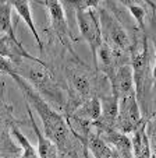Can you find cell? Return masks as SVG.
<instances>
[{
    "mask_svg": "<svg viewBox=\"0 0 156 158\" xmlns=\"http://www.w3.org/2000/svg\"><path fill=\"white\" fill-rule=\"evenodd\" d=\"M98 13H99L103 42H106L118 56L124 53H131L133 49L131 39L123 24L117 20L116 14H113L107 9H100Z\"/></svg>",
    "mask_w": 156,
    "mask_h": 158,
    "instance_id": "cell-3",
    "label": "cell"
},
{
    "mask_svg": "<svg viewBox=\"0 0 156 158\" xmlns=\"http://www.w3.org/2000/svg\"><path fill=\"white\" fill-rule=\"evenodd\" d=\"M11 10L13 6L7 2L2 0V15H0V20H2V34H7V35L15 38L14 35V30H13V24H11Z\"/></svg>",
    "mask_w": 156,
    "mask_h": 158,
    "instance_id": "cell-19",
    "label": "cell"
},
{
    "mask_svg": "<svg viewBox=\"0 0 156 158\" xmlns=\"http://www.w3.org/2000/svg\"><path fill=\"white\" fill-rule=\"evenodd\" d=\"M146 125L148 119L144 118L131 136V143H133V154L138 158H149L152 157V150H150V141L146 134Z\"/></svg>",
    "mask_w": 156,
    "mask_h": 158,
    "instance_id": "cell-12",
    "label": "cell"
},
{
    "mask_svg": "<svg viewBox=\"0 0 156 158\" xmlns=\"http://www.w3.org/2000/svg\"><path fill=\"white\" fill-rule=\"evenodd\" d=\"M155 116H156V110H155V112H153V114H152V115H150V116H149V118H148V120H149V119H150V118H155Z\"/></svg>",
    "mask_w": 156,
    "mask_h": 158,
    "instance_id": "cell-24",
    "label": "cell"
},
{
    "mask_svg": "<svg viewBox=\"0 0 156 158\" xmlns=\"http://www.w3.org/2000/svg\"><path fill=\"white\" fill-rule=\"evenodd\" d=\"M0 53L2 57H7L10 60H17V59H35L31 56L25 48H24L21 42L17 38L7 35V34H2V41H0Z\"/></svg>",
    "mask_w": 156,
    "mask_h": 158,
    "instance_id": "cell-14",
    "label": "cell"
},
{
    "mask_svg": "<svg viewBox=\"0 0 156 158\" xmlns=\"http://www.w3.org/2000/svg\"><path fill=\"white\" fill-rule=\"evenodd\" d=\"M45 6L47 7V11L50 15V27L53 30L56 38L59 42L73 55L75 60H81L78 55L74 52L73 46H71V39H73V32L71 28L67 23V17H66V10L63 7L60 0H45Z\"/></svg>",
    "mask_w": 156,
    "mask_h": 158,
    "instance_id": "cell-5",
    "label": "cell"
},
{
    "mask_svg": "<svg viewBox=\"0 0 156 158\" xmlns=\"http://www.w3.org/2000/svg\"><path fill=\"white\" fill-rule=\"evenodd\" d=\"M152 34H153V45H155V52H156V15L153 14V20H152ZM152 76H153V80L156 81V64L155 67L152 69Z\"/></svg>",
    "mask_w": 156,
    "mask_h": 158,
    "instance_id": "cell-21",
    "label": "cell"
},
{
    "mask_svg": "<svg viewBox=\"0 0 156 158\" xmlns=\"http://www.w3.org/2000/svg\"><path fill=\"white\" fill-rule=\"evenodd\" d=\"M74 14H75L77 24H78L80 35L82 36V39H85L88 42L91 52H92V59H94V63H95L98 49L103 44L99 15H96V13L92 9H86V10L78 9L74 11Z\"/></svg>",
    "mask_w": 156,
    "mask_h": 158,
    "instance_id": "cell-4",
    "label": "cell"
},
{
    "mask_svg": "<svg viewBox=\"0 0 156 158\" xmlns=\"http://www.w3.org/2000/svg\"><path fill=\"white\" fill-rule=\"evenodd\" d=\"M9 70H13L22 76L45 99L56 104L64 114L68 104V94L66 95V93L60 88L59 83L54 80L49 66L45 62H42L38 57L17 60L2 57V73L6 74Z\"/></svg>",
    "mask_w": 156,
    "mask_h": 158,
    "instance_id": "cell-2",
    "label": "cell"
},
{
    "mask_svg": "<svg viewBox=\"0 0 156 158\" xmlns=\"http://www.w3.org/2000/svg\"><path fill=\"white\" fill-rule=\"evenodd\" d=\"M86 148L94 157L96 158H112V157H118L117 152L112 148L109 143L100 136L98 129L92 127L91 133H89L88 139H86Z\"/></svg>",
    "mask_w": 156,
    "mask_h": 158,
    "instance_id": "cell-13",
    "label": "cell"
},
{
    "mask_svg": "<svg viewBox=\"0 0 156 158\" xmlns=\"http://www.w3.org/2000/svg\"><path fill=\"white\" fill-rule=\"evenodd\" d=\"M150 150H152V155H156V130L150 134Z\"/></svg>",
    "mask_w": 156,
    "mask_h": 158,
    "instance_id": "cell-22",
    "label": "cell"
},
{
    "mask_svg": "<svg viewBox=\"0 0 156 158\" xmlns=\"http://www.w3.org/2000/svg\"><path fill=\"white\" fill-rule=\"evenodd\" d=\"M105 140L112 146V148L117 152L118 157H134L133 154V143H131V137L127 136V133H123L116 127H102L98 129Z\"/></svg>",
    "mask_w": 156,
    "mask_h": 158,
    "instance_id": "cell-9",
    "label": "cell"
},
{
    "mask_svg": "<svg viewBox=\"0 0 156 158\" xmlns=\"http://www.w3.org/2000/svg\"><path fill=\"white\" fill-rule=\"evenodd\" d=\"M6 74H9L15 81L22 95L25 97V101L38 112L45 129V134L57 146L60 155L63 157L85 155L86 157L89 154L88 148L73 134L66 116H63L60 112L50 106L49 101L45 99L22 76L13 70H9Z\"/></svg>",
    "mask_w": 156,
    "mask_h": 158,
    "instance_id": "cell-1",
    "label": "cell"
},
{
    "mask_svg": "<svg viewBox=\"0 0 156 158\" xmlns=\"http://www.w3.org/2000/svg\"><path fill=\"white\" fill-rule=\"evenodd\" d=\"M131 63L134 72V84H135V94L139 104H144V97L146 91V80L149 76V45H148L146 32L142 36L141 49L134 51L131 49Z\"/></svg>",
    "mask_w": 156,
    "mask_h": 158,
    "instance_id": "cell-6",
    "label": "cell"
},
{
    "mask_svg": "<svg viewBox=\"0 0 156 158\" xmlns=\"http://www.w3.org/2000/svg\"><path fill=\"white\" fill-rule=\"evenodd\" d=\"M25 108H27V114H28V118H30V122H31V127H32L35 136L38 137V157H41V158H56L57 155H60V151H59V148H57V146L47 137L46 134L43 136V133L39 130L38 125L35 123V119H34V114H32V110H31V105L28 104V102H25Z\"/></svg>",
    "mask_w": 156,
    "mask_h": 158,
    "instance_id": "cell-11",
    "label": "cell"
},
{
    "mask_svg": "<svg viewBox=\"0 0 156 158\" xmlns=\"http://www.w3.org/2000/svg\"><path fill=\"white\" fill-rule=\"evenodd\" d=\"M66 11H75L78 9H96L100 0H60Z\"/></svg>",
    "mask_w": 156,
    "mask_h": 158,
    "instance_id": "cell-20",
    "label": "cell"
},
{
    "mask_svg": "<svg viewBox=\"0 0 156 158\" xmlns=\"http://www.w3.org/2000/svg\"><path fill=\"white\" fill-rule=\"evenodd\" d=\"M123 4H126V7L128 9V11L131 13L134 18H135L138 28L142 32H146L145 31V17H146V10L138 3V0H121Z\"/></svg>",
    "mask_w": 156,
    "mask_h": 158,
    "instance_id": "cell-17",
    "label": "cell"
},
{
    "mask_svg": "<svg viewBox=\"0 0 156 158\" xmlns=\"http://www.w3.org/2000/svg\"><path fill=\"white\" fill-rule=\"evenodd\" d=\"M144 119L141 114L137 94H131L128 97H124L118 102V114L116 119V129L127 134H131L135 127Z\"/></svg>",
    "mask_w": 156,
    "mask_h": 158,
    "instance_id": "cell-7",
    "label": "cell"
},
{
    "mask_svg": "<svg viewBox=\"0 0 156 158\" xmlns=\"http://www.w3.org/2000/svg\"><path fill=\"white\" fill-rule=\"evenodd\" d=\"M3 2H7V3H10L13 7H14L17 14L22 18L24 23L27 24V27L30 28L31 32L34 34L35 41L39 46V51L43 52V44H42L41 36H39L38 30H36V27H35V23H34L32 13H31V7H30V0H3Z\"/></svg>",
    "mask_w": 156,
    "mask_h": 158,
    "instance_id": "cell-15",
    "label": "cell"
},
{
    "mask_svg": "<svg viewBox=\"0 0 156 158\" xmlns=\"http://www.w3.org/2000/svg\"><path fill=\"white\" fill-rule=\"evenodd\" d=\"M10 133H11L13 136L17 139L18 143H20L21 150H22V157H38V151H35L32 144H31L30 141H28V139L21 133V130L18 129V126L15 125V123H10Z\"/></svg>",
    "mask_w": 156,
    "mask_h": 158,
    "instance_id": "cell-18",
    "label": "cell"
},
{
    "mask_svg": "<svg viewBox=\"0 0 156 158\" xmlns=\"http://www.w3.org/2000/svg\"><path fill=\"white\" fill-rule=\"evenodd\" d=\"M112 93L118 98H124L131 94H135V84H134V72L131 64H120L114 70L113 76L109 78Z\"/></svg>",
    "mask_w": 156,
    "mask_h": 158,
    "instance_id": "cell-8",
    "label": "cell"
},
{
    "mask_svg": "<svg viewBox=\"0 0 156 158\" xmlns=\"http://www.w3.org/2000/svg\"><path fill=\"white\" fill-rule=\"evenodd\" d=\"M70 115H77L84 119H89L92 122L98 120L102 115V104H100V98L95 94V95L89 97V98L84 99L78 106L74 109V112H71Z\"/></svg>",
    "mask_w": 156,
    "mask_h": 158,
    "instance_id": "cell-16",
    "label": "cell"
},
{
    "mask_svg": "<svg viewBox=\"0 0 156 158\" xmlns=\"http://www.w3.org/2000/svg\"><path fill=\"white\" fill-rule=\"evenodd\" d=\"M100 104H102V115L98 120L94 122V126L96 129L102 127H116V119L118 114V98L116 94H109V95H102Z\"/></svg>",
    "mask_w": 156,
    "mask_h": 158,
    "instance_id": "cell-10",
    "label": "cell"
},
{
    "mask_svg": "<svg viewBox=\"0 0 156 158\" xmlns=\"http://www.w3.org/2000/svg\"><path fill=\"white\" fill-rule=\"evenodd\" d=\"M142 2H144V3H145V4H148V6H149V7H150V9H152V10H153V14H155V15H156V3H153L152 0H142Z\"/></svg>",
    "mask_w": 156,
    "mask_h": 158,
    "instance_id": "cell-23",
    "label": "cell"
}]
</instances>
